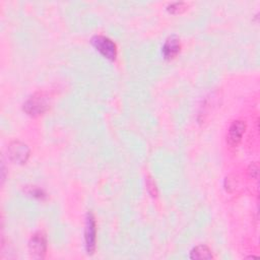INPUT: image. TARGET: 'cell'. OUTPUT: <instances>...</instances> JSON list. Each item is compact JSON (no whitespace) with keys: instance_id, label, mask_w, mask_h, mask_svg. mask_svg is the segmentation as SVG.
Listing matches in <instances>:
<instances>
[{"instance_id":"obj_7","label":"cell","mask_w":260,"mask_h":260,"mask_svg":"<svg viewBox=\"0 0 260 260\" xmlns=\"http://www.w3.org/2000/svg\"><path fill=\"white\" fill-rule=\"evenodd\" d=\"M180 49H181V43H180V39L176 36H171L169 37L164 46H162V55L166 59H173L175 58L179 52H180Z\"/></svg>"},{"instance_id":"obj_3","label":"cell","mask_w":260,"mask_h":260,"mask_svg":"<svg viewBox=\"0 0 260 260\" xmlns=\"http://www.w3.org/2000/svg\"><path fill=\"white\" fill-rule=\"evenodd\" d=\"M8 157L17 164H24L29 156V148L21 141H12L7 148Z\"/></svg>"},{"instance_id":"obj_2","label":"cell","mask_w":260,"mask_h":260,"mask_svg":"<svg viewBox=\"0 0 260 260\" xmlns=\"http://www.w3.org/2000/svg\"><path fill=\"white\" fill-rule=\"evenodd\" d=\"M91 45L99 51L104 57L109 60H115L117 57V46L108 37L96 35L91 38Z\"/></svg>"},{"instance_id":"obj_10","label":"cell","mask_w":260,"mask_h":260,"mask_svg":"<svg viewBox=\"0 0 260 260\" xmlns=\"http://www.w3.org/2000/svg\"><path fill=\"white\" fill-rule=\"evenodd\" d=\"M27 194L31 195L35 198H39V199H43L46 197V193L42 189L37 188V187H29L27 190Z\"/></svg>"},{"instance_id":"obj_6","label":"cell","mask_w":260,"mask_h":260,"mask_svg":"<svg viewBox=\"0 0 260 260\" xmlns=\"http://www.w3.org/2000/svg\"><path fill=\"white\" fill-rule=\"evenodd\" d=\"M246 124L242 120H237L232 123V125L229 128L228 135H226V141L231 146H236L239 144V142L242 139V136L245 132Z\"/></svg>"},{"instance_id":"obj_5","label":"cell","mask_w":260,"mask_h":260,"mask_svg":"<svg viewBox=\"0 0 260 260\" xmlns=\"http://www.w3.org/2000/svg\"><path fill=\"white\" fill-rule=\"evenodd\" d=\"M29 253L32 258L42 259L44 258L47 250V239L44 233L38 232L34 234L28 244Z\"/></svg>"},{"instance_id":"obj_9","label":"cell","mask_w":260,"mask_h":260,"mask_svg":"<svg viewBox=\"0 0 260 260\" xmlns=\"http://www.w3.org/2000/svg\"><path fill=\"white\" fill-rule=\"evenodd\" d=\"M187 4L185 2H175V3H171L170 5H168L167 10L173 14L176 13H180L182 11H184L186 9Z\"/></svg>"},{"instance_id":"obj_11","label":"cell","mask_w":260,"mask_h":260,"mask_svg":"<svg viewBox=\"0 0 260 260\" xmlns=\"http://www.w3.org/2000/svg\"><path fill=\"white\" fill-rule=\"evenodd\" d=\"M147 190L148 192L152 195V196H155L156 194V188H155V185H154V182L151 181L150 179H148V182H147Z\"/></svg>"},{"instance_id":"obj_4","label":"cell","mask_w":260,"mask_h":260,"mask_svg":"<svg viewBox=\"0 0 260 260\" xmlns=\"http://www.w3.org/2000/svg\"><path fill=\"white\" fill-rule=\"evenodd\" d=\"M84 240H85V249L87 254H92L95 249V240H96V229L95 220L91 212L86 214L85 219V229H84Z\"/></svg>"},{"instance_id":"obj_1","label":"cell","mask_w":260,"mask_h":260,"mask_svg":"<svg viewBox=\"0 0 260 260\" xmlns=\"http://www.w3.org/2000/svg\"><path fill=\"white\" fill-rule=\"evenodd\" d=\"M49 108L48 96L44 92H37L23 104V111L29 116H40Z\"/></svg>"},{"instance_id":"obj_8","label":"cell","mask_w":260,"mask_h":260,"mask_svg":"<svg viewBox=\"0 0 260 260\" xmlns=\"http://www.w3.org/2000/svg\"><path fill=\"white\" fill-rule=\"evenodd\" d=\"M212 257L210 249L205 245L196 246L190 252V259H211Z\"/></svg>"}]
</instances>
